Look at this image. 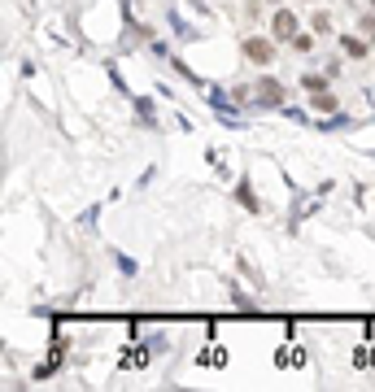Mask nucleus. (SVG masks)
I'll use <instances>...</instances> for the list:
<instances>
[{"instance_id":"6","label":"nucleus","mask_w":375,"mask_h":392,"mask_svg":"<svg viewBox=\"0 0 375 392\" xmlns=\"http://www.w3.org/2000/svg\"><path fill=\"white\" fill-rule=\"evenodd\" d=\"M301 83H306L310 92H323V88H327V75H306V79H301Z\"/></svg>"},{"instance_id":"4","label":"nucleus","mask_w":375,"mask_h":392,"mask_svg":"<svg viewBox=\"0 0 375 392\" xmlns=\"http://www.w3.org/2000/svg\"><path fill=\"white\" fill-rule=\"evenodd\" d=\"M314 109L332 114V109H336V96H327V92H314Z\"/></svg>"},{"instance_id":"3","label":"nucleus","mask_w":375,"mask_h":392,"mask_svg":"<svg viewBox=\"0 0 375 392\" xmlns=\"http://www.w3.org/2000/svg\"><path fill=\"white\" fill-rule=\"evenodd\" d=\"M257 101L275 109V105H284V88H279L275 79H262V83H257Z\"/></svg>"},{"instance_id":"2","label":"nucleus","mask_w":375,"mask_h":392,"mask_svg":"<svg viewBox=\"0 0 375 392\" xmlns=\"http://www.w3.org/2000/svg\"><path fill=\"white\" fill-rule=\"evenodd\" d=\"M244 57L257 62V66H271V62H275V49H271L266 40H244Z\"/></svg>"},{"instance_id":"10","label":"nucleus","mask_w":375,"mask_h":392,"mask_svg":"<svg viewBox=\"0 0 375 392\" xmlns=\"http://www.w3.org/2000/svg\"><path fill=\"white\" fill-rule=\"evenodd\" d=\"M371 9H375V0H371Z\"/></svg>"},{"instance_id":"1","label":"nucleus","mask_w":375,"mask_h":392,"mask_svg":"<svg viewBox=\"0 0 375 392\" xmlns=\"http://www.w3.org/2000/svg\"><path fill=\"white\" fill-rule=\"evenodd\" d=\"M271 35H275V40H297V14H292V9H279V14H275V22H271Z\"/></svg>"},{"instance_id":"8","label":"nucleus","mask_w":375,"mask_h":392,"mask_svg":"<svg viewBox=\"0 0 375 392\" xmlns=\"http://www.w3.org/2000/svg\"><path fill=\"white\" fill-rule=\"evenodd\" d=\"M310 44H314L310 35H297V40H292V49H297V53H310Z\"/></svg>"},{"instance_id":"7","label":"nucleus","mask_w":375,"mask_h":392,"mask_svg":"<svg viewBox=\"0 0 375 392\" xmlns=\"http://www.w3.org/2000/svg\"><path fill=\"white\" fill-rule=\"evenodd\" d=\"M314 31H332V14H314Z\"/></svg>"},{"instance_id":"9","label":"nucleus","mask_w":375,"mask_h":392,"mask_svg":"<svg viewBox=\"0 0 375 392\" xmlns=\"http://www.w3.org/2000/svg\"><path fill=\"white\" fill-rule=\"evenodd\" d=\"M362 31H367L371 40H375V18H362Z\"/></svg>"},{"instance_id":"5","label":"nucleus","mask_w":375,"mask_h":392,"mask_svg":"<svg viewBox=\"0 0 375 392\" xmlns=\"http://www.w3.org/2000/svg\"><path fill=\"white\" fill-rule=\"evenodd\" d=\"M345 53H349V57H367V44L354 40V35H345Z\"/></svg>"}]
</instances>
